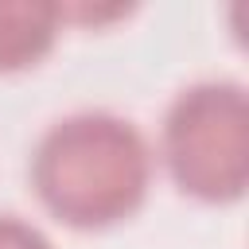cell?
Wrapping results in <instances>:
<instances>
[{
  "instance_id": "1",
  "label": "cell",
  "mask_w": 249,
  "mask_h": 249,
  "mask_svg": "<svg viewBox=\"0 0 249 249\" xmlns=\"http://www.w3.org/2000/svg\"><path fill=\"white\" fill-rule=\"evenodd\" d=\"M148 136L113 109H78L43 128L27 175L47 214L74 230H105L132 218L152 187Z\"/></svg>"
},
{
  "instance_id": "2",
  "label": "cell",
  "mask_w": 249,
  "mask_h": 249,
  "mask_svg": "<svg viewBox=\"0 0 249 249\" xmlns=\"http://www.w3.org/2000/svg\"><path fill=\"white\" fill-rule=\"evenodd\" d=\"M171 183L198 202H237L249 183V93L233 78L183 86L152 148Z\"/></svg>"
},
{
  "instance_id": "3",
  "label": "cell",
  "mask_w": 249,
  "mask_h": 249,
  "mask_svg": "<svg viewBox=\"0 0 249 249\" xmlns=\"http://www.w3.org/2000/svg\"><path fill=\"white\" fill-rule=\"evenodd\" d=\"M58 27L54 0H0V70L35 66L54 47Z\"/></svg>"
},
{
  "instance_id": "4",
  "label": "cell",
  "mask_w": 249,
  "mask_h": 249,
  "mask_svg": "<svg viewBox=\"0 0 249 249\" xmlns=\"http://www.w3.org/2000/svg\"><path fill=\"white\" fill-rule=\"evenodd\" d=\"M0 249H54V245L35 222L19 214H0Z\"/></svg>"
}]
</instances>
